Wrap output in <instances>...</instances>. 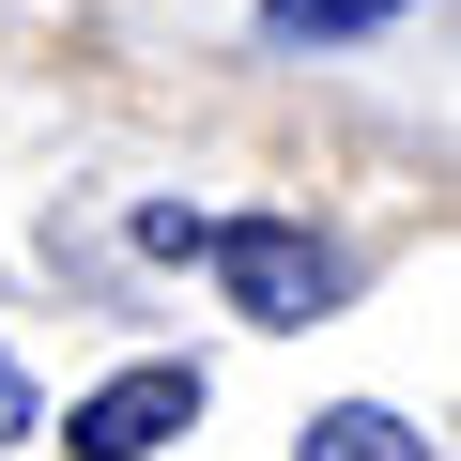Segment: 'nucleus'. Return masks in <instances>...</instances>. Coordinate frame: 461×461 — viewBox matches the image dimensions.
Returning a JSON list of instances; mask_svg holds the SVG:
<instances>
[{"label":"nucleus","instance_id":"obj_1","mask_svg":"<svg viewBox=\"0 0 461 461\" xmlns=\"http://www.w3.org/2000/svg\"><path fill=\"white\" fill-rule=\"evenodd\" d=\"M200 262L230 277V308H247V323H277V339L339 308V262L308 247V230H293V215H215V230H200Z\"/></svg>","mask_w":461,"mask_h":461},{"label":"nucleus","instance_id":"obj_2","mask_svg":"<svg viewBox=\"0 0 461 461\" xmlns=\"http://www.w3.org/2000/svg\"><path fill=\"white\" fill-rule=\"evenodd\" d=\"M185 430H200V369H185V354H139V369H108V384L62 415L77 461H154V446H185Z\"/></svg>","mask_w":461,"mask_h":461},{"label":"nucleus","instance_id":"obj_3","mask_svg":"<svg viewBox=\"0 0 461 461\" xmlns=\"http://www.w3.org/2000/svg\"><path fill=\"white\" fill-rule=\"evenodd\" d=\"M308 461H430V430H400L384 400H323L308 415Z\"/></svg>","mask_w":461,"mask_h":461},{"label":"nucleus","instance_id":"obj_4","mask_svg":"<svg viewBox=\"0 0 461 461\" xmlns=\"http://www.w3.org/2000/svg\"><path fill=\"white\" fill-rule=\"evenodd\" d=\"M384 16H400V0H262V47H354Z\"/></svg>","mask_w":461,"mask_h":461},{"label":"nucleus","instance_id":"obj_5","mask_svg":"<svg viewBox=\"0 0 461 461\" xmlns=\"http://www.w3.org/2000/svg\"><path fill=\"white\" fill-rule=\"evenodd\" d=\"M16 430H32V369L0 354V446H16Z\"/></svg>","mask_w":461,"mask_h":461}]
</instances>
